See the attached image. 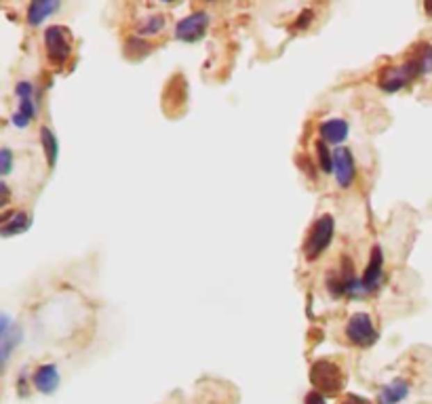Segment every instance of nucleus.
<instances>
[{
  "label": "nucleus",
  "instance_id": "f257e3e1",
  "mask_svg": "<svg viewBox=\"0 0 432 404\" xmlns=\"http://www.w3.org/2000/svg\"><path fill=\"white\" fill-rule=\"evenodd\" d=\"M310 383L317 387L314 391L323 396H337L346 385V375L342 364L329 358H321L310 369Z\"/></svg>",
  "mask_w": 432,
  "mask_h": 404
},
{
  "label": "nucleus",
  "instance_id": "f03ea898",
  "mask_svg": "<svg viewBox=\"0 0 432 404\" xmlns=\"http://www.w3.org/2000/svg\"><path fill=\"white\" fill-rule=\"evenodd\" d=\"M422 76L419 72V65L417 61L413 59V55L405 61V63H399V65H386L380 76H378V87L382 91H388V93H397L401 89H405L409 83Z\"/></svg>",
  "mask_w": 432,
  "mask_h": 404
},
{
  "label": "nucleus",
  "instance_id": "7ed1b4c3",
  "mask_svg": "<svg viewBox=\"0 0 432 404\" xmlns=\"http://www.w3.org/2000/svg\"><path fill=\"white\" fill-rule=\"evenodd\" d=\"M333 232H335V221L331 215H321L308 236H306V242H304V255L308 261H317L331 245V240H333Z\"/></svg>",
  "mask_w": 432,
  "mask_h": 404
},
{
  "label": "nucleus",
  "instance_id": "20e7f679",
  "mask_svg": "<svg viewBox=\"0 0 432 404\" xmlns=\"http://www.w3.org/2000/svg\"><path fill=\"white\" fill-rule=\"evenodd\" d=\"M344 333H346L348 341L358 346V348H371L378 341V337H380V333L376 329V322H374V318L367 312L352 314L348 318V322H346Z\"/></svg>",
  "mask_w": 432,
  "mask_h": 404
},
{
  "label": "nucleus",
  "instance_id": "39448f33",
  "mask_svg": "<svg viewBox=\"0 0 432 404\" xmlns=\"http://www.w3.org/2000/svg\"><path fill=\"white\" fill-rule=\"evenodd\" d=\"M45 51L51 63L63 65L72 55V32L65 26H51L42 34Z\"/></svg>",
  "mask_w": 432,
  "mask_h": 404
},
{
  "label": "nucleus",
  "instance_id": "423d86ee",
  "mask_svg": "<svg viewBox=\"0 0 432 404\" xmlns=\"http://www.w3.org/2000/svg\"><path fill=\"white\" fill-rule=\"evenodd\" d=\"M211 24V15L207 11H194L186 17H182L175 26V38L182 42H198L205 38Z\"/></svg>",
  "mask_w": 432,
  "mask_h": 404
},
{
  "label": "nucleus",
  "instance_id": "0eeeda50",
  "mask_svg": "<svg viewBox=\"0 0 432 404\" xmlns=\"http://www.w3.org/2000/svg\"><path fill=\"white\" fill-rule=\"evenodd\" d=\"M333 177H335L337 186L344 190L350 188L356 177V165H354L352 152L344 145L333 150Z\"/></svg>",
  "mask_w": 432,
  "mask_h": 404
},
{
  "label": "nucleus",
  "instance_id": "6e6552de",
  "mask_svg": "<svg viewBox=\"0 0 432 404\" xmlns=\"http://www.w3.org/2000/svg\"><path fill=\"white\" fill-rule=\"evenodd\" d=\"M382 280H384V253H382V247L376 245V247L371 249V255H369L365 274H363V278H361L365 295L376 293V291L380 289Z\"/></svg>",
  "mask_w": 432,
  "mask_h": 404
},
{
  "label": "nucleus",
  "instance_id": "1a4fd4ad",
  "mask_svg": "<svg viewBox=\"0 0 432 404\" xmlns=\"http://www.w3.org/2000/svg\"><path fill=\"white\" fill-rule=\"evenodd\" d=\"M61 383V375H59V366L53 362H45L40 366H36L34 375H32V385L36 387V391L40 394H55L57 387Z\"/></svg>",
  "mask_w": 432,
  "mask_h": 404
},
{
  "label": "nucleus",
  "instance_id": "9d476101",
  "mask_svg": "<svg viewBox=\"0 0 432 404\" xmlns=\"http://www.w3.org/2000/svg\"><path fill=\"white\" fill-rule=\"evenodd\" d=\"M319 135H321V141L342 147V143L350 135V124L344 118H327L325 122H321Z\"/></svg>",
  "mask_w": 432,
  "mask_h": 404
},
{
  "label": "nucleus",
  "instance_id": "9b49d317",
  "mask_svg": "<svg viewBox=\"0 0 432 404\" xmlns=\"http://www.w3.org/2000/svg\"><path fill=\"white\" fill-rule=\"evenodd\" d=\"M32 225V215L26 211H11L3 215V223H0V236L3 238H11V236H19L24 232H28Z\"/></svg>",
  "mask_w": 432,
  "mask_h": 404
},
{
  "label": "nucleus",
  "instance_id": "f8f14e48",
  "mask_svg": "<svg viewBox=\"0 0 432 404\" xmlns=\"http://www.w3.org/2000/svg\"><path fill=\"white\" fill-rule=\"evenodd\" d=\"M61 9V3L59 0H38V3H30L28 5V13H26V19L30 26H40L45 24L51 15H55L57 11Z\"/></svg>",
  "mask_w": 432,
  "mask_h": 404
},
{
  "label": "nucleus",
  "instance_id": "ddd939ff",
  "mask_svg": "<svg viewBox=\"0 0 432 404\" xmlns=\"http://www.w3.org/2000/svg\"><path fill=\"white\" fill-rule=\"evenodd\" d=\"M409 396V381L405 379H392L386 383L378 394V404H399Z\"/></svg>",
  "mask_w": 432,
  "mask_h": 404
},
{
  "label": "nucleus",
  "instance_id": "4468645a",
  "mask_svg": "<svg viewBox=\"0 0 432 404\" xmlns=\"http://www.w3.org/2000/svg\"><path fill=\"white\" fill-rule=\"evenodd\" d=\"M38 114V106H36V97H30V99H19V108L17 112L11 116V122L15 129H28L30 122L36 118Z\"/></svg>",
  "mask_w": 432,
  "mask_h": 404
},
{
  "label": "nucleus",
  "instance_id": "2eb2a0df",
  "mask_svg": "<svg viewBox=\"0 0 432 404\" xmlns=\"http://www.w3.org/2000/svg\"><path fill=\"white\" fill-rule=\"evenodd\" d=\"M22 339H24V333H22V329H19L17 325H15L7 335L0 337V362H3V369L9 364L11 354H13V350L22 344Z\"/></svg>",
  "mask_w": 432,
  "mask_h": 404
},
{
  "label": "nucleus",
  "instance_id": "dca6fc26",
  "mask_svg": "<svg viewBox=\"0 0 432 404\" xmlns=\"http://www.w3.org/2000/svg\"><path fill=\"white\" fill-rule=\"evenodd\" d=\"M40 143H42V150H45V158H47L49 169H55L57 158H59V141H57L55 133L49 127L40 129Z\"/></svg>",
  "mask_w": 432,
  "mask_h": 404
},
{
  "label": "nucleus",
  "instance_id": "f3484780",
  "mask_svg": "<svg viewBox=\"0 0 432 404\" xmlns=\"http://www.w3.org/2000/svg\"><path fill=\"white\" fill-rule=\"evenodd\" d=\"M152 51V47L143 40L141 36H131L127 42H125V57L131 59V61H139L143 57H148Z\"/></svg>",
  "mask_w": 432,
  "mask_h": 404
},
{
  "label": "nucleus",
  "instance_id": "a211bd4d",
  "mask_svg": "<svg viewBox=\"0 0 432 404\" xmlns=\"http://www.w3.org/2000/svg\"><path fill=\"white\" fill-rule=\"evenodd\" d=\"M165 28V15L161 13H152V15H146L139 26V34L141 38H148V36H157L159 32H163Z\"/></svg>",
  "mask_w": 432,
  "mask_h": 404
},
{
  "label": "nucleus",
  "instance_id": "6ab92c4d",
  "mask_svg": "<svg viewBox=\"0 0 432 404\" xmlns=\"http://www.w3.org/2000/svg\"><path fill=\"white\" fill-rule=\"evenodd\" d=\"M314 150H317V167H319V171H323L325 175H333V152L327 147L325 141H317Z\"/></svg>",
  "mask_w": 432,
  "mask_h": 404
},
{
  "label": "nucleus",
  "instance_id": "aec40b11",
  "mask_svg": "<svg viewBox=\"0 0 432 404\" xmlns=\"http://www.w3.org/2000/svg\"><path fill=\"white\" fill-rule=\"evenodd\" d=\"M413 59L417 61L422 76H426V74H432V45H428V42H422V45L417 47V51L413 53Z\"/></svg>",
  "mask_w": 432,
  "mask_h": 404
},
{
  "label": "nucleus",
  "instance_id": "412c9836",
  "mask_svg": "<svg viewBox=\"0 0 432 404\" xmlns=\"http://www.w3.org/2000/svg\"><path fill=\"white\" fill-rule=\"evenodd\" d=\"M11 171H13V152L9 147H3L0 150V173H3V177H7Z\"/></svg>",
  "mask_w": 432,
  "mask_h": 404
},
{
  "label": "nucleus",
  "instance_id": "4be33fe9",
  "mask_svg": "<svg viewBox=\"0 0 432 404\" xmlns=\"http://www.w3.org/2000/svg\"><path fill=\"white\" fill-rule=\"evenodd\" d=\"M15 95L19 99H30V97H36V89H34V83L30 80H19L15 85Z\"/></svg>",
  "mask_w": 432,
  "mask_h": 404
},
{
  "label": "nucleus",
  "instance_id": "5701e85b",
  "mask_svg": "<svg viewBox=\"0 0 432 404\" xmlns=\"http://www.w3.org/2000/svg\"><path fill=\"white\" fill-rule=\"evenodd\" d=\"M342 404H371V400L363 398V396H358V394H346L342 398Z\"/></svg>",
  "mask_w": 432,
  "mask_h": 404
},
{
  "label": "nucleus",
  "instance_id": "b1692460",
  "mask_svg": "<svg viewBox=\"0 0 432 404\" xmlns=\"http://www.w3.org/2000/svg\"><path fill=\"white\" fill-rule=\"evenodd\" d=\"M304 404H327V402H325V396H323V394H319V391H310V394H306Z\"/></svg>",
  "mask_w": 432,
  "mask_h": 404
},
{
  "label": "nucleus",
  "instance_id": "393cba45",
  "mask_svg": "<svg viewBox=\"0 0 432 404\" xmlns=\"http://www.w3.org/2000/svg\"><path fill=\"white\" fill-rule=\"evenodd\" d=\"M312 15H314V13H312L310 9H306V11H304V13L300 15V19H298V28H302V26L306 28V26H308V24L312 22Z\"/></svg>",
  "mask_w": 432,
  "mask_h": 404
},
{
  "label": "nucleus",
  "instance_id": "a878e982",
  "mask_svg": "<svg viewBox=\"0 0 432 404\" xmlns=\"http://www.w3.org/2000/svg\"><path fill=\"white\" fill-rule=\"evenodd\" d=\"M0 190H3V204H7L9 202V190H7V184L5 181L0 184Z\"/></svg>",
  "mask_w": 432,
  "mask_h": 404
},
{
  "label": "nucleus",
  "instance_id": "bb28decb",
  "mask_svg": "<svg viewBox=\"0 0 432 404\" xmlns=\"http://www.w3.org/2000/svg\"><path fill=\"white\" fill-rule=\"evenodd\" d=\"M424 9H426L428 17H432V3H426V5H424Z\"/></svg>",
  "mask_w": 432,
  "mask_h": 404
}]
</instances>
